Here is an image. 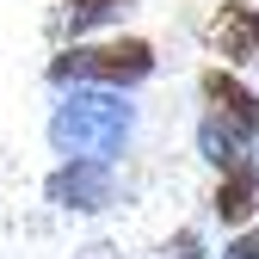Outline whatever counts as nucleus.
I'll return each instance as SVG.
<instances>
[{
  "label": "nucleus",
  "mask_w": 259,
  "mask_h": 259,
  "mask_svg": "<svg viewBox=\"0 0 259 259\" xmlns=\"http://www.w3.org/2000/svg\"><path fill=\"white\" fill-rule=\"evenodd\" d=\"M130 130H136V105L123 93H105V87H68L50 111V148L62 160H111L123 154Z\"/></svg>",
  "instance_id": "1"
},
{
  "label": "nucleus",
  "mask_w": 259,
  "mask_h": 259,
  "mask_svg": "<svg viewBox=\"0 0 259 259\" xmlns=\"http://www.w3.org/2000/svg\"><path fill=\"white\" fill-rule=\"evenodd\" d=\"M154 74V44L142 37H111V44H68L62 56H50V80L68 93V87H105V93H123V87H142Z\"/></svg>",
  "instance_id": "2"
},
{
  "label": "nucleus",
  "mask_w": 259,
  "mask_h": 259,
  "mask_svg": "<svg viewBox=\"0 0 259 259\" xmlns=\"http://www.w3.org/2000/svg\"><path fill=\"white\" fill-rule=\"evenodd\" d=\"M44 198L68 216H99L117 204V173L99 167V160H62V167L44 179Z\"/></svg>",
  "instance_id": "3"
},
{
  "label": "nucleus",
  "mask_w": 259,
  "mask_h": 259,
  "mask_svg": "<svg viewBox=\"0 0 259 259\" xmlns=\"http://www.w3.org/2000/svg\"><path fill=\"white\" fill-rule=\"evenodd\" d=\"M210 44L222 62H253L259 56V7L253 0H222L210 19Z\"/></svg>",
  "instance_id": "4"
},
{
  "label": "nucleus",
  "mask_w": 259,
  "mask_h": 259,
  "mask_svg": "<svg viewBox=\"0 0 259 259\" xmlns=\"http://www.w3.org/2000/svg\"><path fill=\"white\" fill-rule=\"evenodd\" d=\"M204 105H210V117L235 123L247 142L259 136V93H253V87H241L229 68H210V74H204Z\"/></svg>",
  "instance_id": "5"
},
{
  "label": "nucleus",
  "mask_w": 259,
  "mask_h": 259,
  "mask_svg": "<svg viewBox=\"0 0 259 259\" xmlns=\"http://www.w3.org/2000/svg\"><path fill=\"white\" fill-rule=\"evenodd\" d=\"M210 210L229 222V229H241V222L259 210V154H247L235 173H222V179H216V198H210Z\"/></svg>",
  "instance_id": "6"
},
{
  "label": "nucleus",
  "mask_w": 259,
  "mask_h": 259,
  "mask_svg": "<svg viewBox=\"0 0 259 259\" xmlns=\"http://www.w3.org/2000/svg\"><path fill=\"white\" fill-rule=\"evenodd\" d=\"M130 13V0H56V13H50V25L62 31V37H87V31H99V25H117Z\"/></svg>",
  "instance_id": "7"
},
{
  "label": "nucleus",
  "mask_w": 259,
  "mask_h": 259,
  "mask_svg": "<svg viewBox=\"0 0 259 259\" xmlns=\"http://www.w3.org/2000/svg\"><path fill=\"white\" fill-rule=\"evenodd\" d=\"M198 154L210 160L216 173H235L241 160H247V136H241L235 123H222V117H204L198 123Z\"/></svg>",
  "instance_id": "8"
},
{
  "label": "nucleus",
  "mask_w": 259,
  "mask_h": 259,
  "mask_svg": "<svg viewBox=\"0 0 259 259\" xmlns=\"http://www.w3.org/2000/svg\"><path fill=\"white\" fill-rule=\"evenodd\" d=\"M160 259H204V241H198V235L185 229V235H173L167 247H160Z\"/></svg>",
  "instance_id": "9"
},
{
  "label": "nucleus",
  "mask_w": 259,
  "mask_h": 259,
  "mask_svg": "<svg viewBox=\"0 0 259 259\" xmlns=\"http://www.w3.org/2000/svg\"><path fill=\"white\" fill-rule=\"evenodd\" d=\"M222 259H259V235H241V241H229V247H222Z\"/></svg>",
  "instance_id": "10"
}]
</instances>
